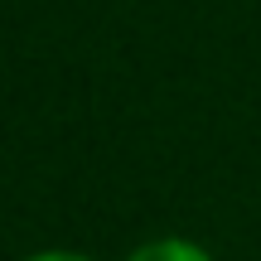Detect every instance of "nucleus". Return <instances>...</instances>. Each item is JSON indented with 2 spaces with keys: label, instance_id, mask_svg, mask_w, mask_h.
<instances>
[{
  "label": "nucleus",
  "instance_id": "f257e3e1",
  "mask_svg": "<svg viewBox=\"0 0 261 261\" xmlns=\"http://www.w3.org/2000/svg\"><path fill=\"white\" fill-rule=\"evenodd\" d=\"M126 261H213L198 242H189V237H155V242L136 247Z\"/></svg>",
  "mask_w": 261,
  "mask_h": 261
},
{
  "label": "nucleus",
  "instance_id": "f03ea898",
  "mask_svg": "<svg viewBox=\"0 0 261 261\" xmlns=\"http://www.w3.org/2000/svg\"><path fill=\"white\" fill-rule=\"evenodd\" d=\"M24 261H97V256H83V252H34Z\"/></svg>",
  "mask_w": 261,
  "mask_h": 261
}]
</instances>
